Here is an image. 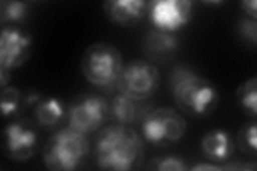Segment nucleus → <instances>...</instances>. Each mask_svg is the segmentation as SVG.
<instances>
[{
	"label": "nucleus",
	"mask_w": 257,
	"mask_h": 171,
	"mask_svg": "<svg viewBox=\"0 0 257 171\" xmlns=\"http://www.w3.org/2000/svg\"><path fill=\"white\" fill-rule=\"evenodd\" d=\"M192 171H221L222 167L215 165L214 162H199L194 166L190 167Z\"/></svg>",
	"instance_id": "nucleus-24"
},
{
	"label": "nucleus",
	"mask_w": 257,
	"mask_h": 171,
	"mask_svg": "<svg viewBox=\"0 0 257 171\" xmlns=\"http://www.w3.org/2000/svg\"><path fill=\"white\" fill-rule=\"evenodd\" d=\"M25 107V95L20 89L14 86H8L2 89L0 93V108L4 119H10L18 116Z\"/></svg>",
	"instance_id": "nucleus-17"
},
{
	"label": "nucleus",
	"mask_w": 257,
	"mask_h": 171,
	"mask_svg": "<svg viewBox=\"0 0 257 171\" xmlns=\"http://www.w3.org/2000/svg\"><path fill=\"white\" fill-rule=\"evenodd\" d=\"M236 141L244 155L252 158L257 157V124L254 119L239 128Z\"/></svg>",
	"instance_id": "nucleus-19"
},
{
	"label": "nucleus",
	"mask_w": 257,
	"mask_h": 171,
	"mask_svg": "<svg viewBox=\"0 0 257 171\" xmlns=\"http://www.w3.org/2000/svg\"><path fill=\"white\" fill-rule=\"evenodd\" d=\"M194 13L190 0H155L148 3L149 20L157 30L174 34L186 27Z\"/></svg>",
	"instance_id": "nucleus-9"
},
{
	"label": "nucleus",
	"mask_w": 257,
	"mask_h": 171,
	"mask_svg": "<svg viewBox=\"0 0 257 171\" xmlns=\"http://www.w3.org/2000/svg\"><path fill=\"white\" fill-rule=\"evenodd\" d=\"M90 154V142L85 134L70 126L56 131L46 140L43 161L48 170L73 171L82 168Z\"/></svg>",
	"instance_id": "nucleus-3"
},
{
	"label": "nucleus",
	"mask_w": 257,
	"mask_h": 171,
	"mask_svg": "<svg viewBox=\"0 0 257 171\" xmlns=\"http://www.w3.org/2000/svg\"><path fill=\"white\" fill-rule=\"evenodd\" d=\"M203 156L214 164L228 161L235 152V143L225 129L214 128L207 132L200 140Z\"/></svg>",
	"instance_id": "nucleus-12"
},
{
	"label": "nucleus",
	"mask_w": 257,
	"mask_h": 171,
	"mask_svg": "<svg viewBox=\"0 0 257 171\" xmlns=\"http://www.w3.org/2000/svg\"><path fill=\"white\" fill-rule=\"evenodd\" d=\"M109 118L117 124H132L138 118V106L121 93L115 95L109 103Z\"/></svg>",
	"instance_id": "nucleus-15"
},
{
	"label": "nucleus",
	"mask_w": 257,
	"mask_h": 171,
	"mask_svg": "<svg viewBox=\"0 0 257 171\" xmlns=\"http://www.w3.org/2000/svg\"><path fill=\"white\" fill-rule=\"evenodd\" d=\"M119 92L133 101L154 96L161 85V73L154 62L138 59L123 66L116 81Z\"/></svg>",
	"instance_id": "nucleus-5"
},
{
	"label": "nucleus",
	"mask_w": 257,
	"mask_h": 171,
	"mask_svg": "<svg viewBox=\"0 0 257 171\" xmlns=\"http://www.w3.org/2000/svg\"><path fill=\"white\" fill-rule=\"evenodd\" d=\"M147 170L152 171H186L190 169L186 159L176 155L158 156L152 158L146 166Z\"/></svg>",
	"instance_id": "nucleus-20"
},
{
	"label": "nucleus",
	"mask_w": 257,
	"mask_h": 171,
	"mask_svg": "<svg viewBox=\"0 0 257 171\" xmlns=\"http://www.w3.org/2000/svg\"><path fill=\"white\" fill-rule=\"evenodd\" d=\"M42 97L39 93H31V94H27L25 95V106H29V105H36Z\"/></svg>",
	"instance_id": "nucleus-26"
},
{
	"label": "nucleus",
	"mask_w": 257,
	"mask_h": 171,
	"mask_svg": "<svg viewBox=\"0 0 257 171\" xmlns=\"http://www.w3.org/2000/svg\"><path fill=\"white\" fill-rule=\"evenodd\" d=\"M222 170L231 171H255L257 165L255 161H228L224 166H221Z\"/></svg>",
	"instance_id": "nucleus-22"
},
{
	"label": "nucleus",
	"mask_w": 257,
	"mask_h": 171,
	"mask_svg": "<svg viewBox=\"0 0 257 171\" xmlns=\"http://www.w3.org/2000/svg\"><path fill=\"white\" fill-rule=\"evenodd\" d=\"M170 86L177 107L190 118H207L218 108V88L212 81L195 74L187 67L179 66L172 71Z\"/></svg>",
	"instance_id": "nucleus-2"
},
{
	"label": "nucleus",
	"mask_w": 257,
	"mask_h": 171,
	"mask_svg": "<svg viewBox=\"0 0 257 171\" xmlns=\"http://www.w3.org/2000/svg\"><path fill=\"white\" fill-rule=\"evenodd\" d=\"M240 8L247 18L256 20L257 19V2L256 0H243L240 4Z\"/></svg>",
	"instance_id": "nucleus-23"
},
{
	"label": "nucleus",
	"mask_w": 257,
	"mask_h": 171,
	"mask_svg": "<svg viewBox=\"0 0 257 171\" xmlns=\"http://www.w3.org/2000/svg\"><path fill=\"white\" fill-rule=\"evenodd\" d=\"M178 47L179 41L176 36L157 29L150 30L143 40V51L152 60H165Z\"/></svg>",
	"instance_id": "nucleus-14"
},
{
	"label": "nucleus",
	"mask_w": 257,
	"mask_h": 171,
	"mask_svg": "<svg viewBox=\"0 0 257 171\" xmlns=\"http://www.w3.org/2000/svg\"><path fill=\"white\" fill-rule=\"evenodd\" d=\"M94 158L102 170H140L145 160V142L127 125L110 124L101 128L94 138Z\"/></svg>",
	"instance_id": "nucleus-1"
},
{
	"label": "nucleus",
	"mask_w": 257,
	"mask_h": 171,
	"mask_svg": "<svg viewBox=\"0 0 257 171\" xmlns=\"http://www.w3.org/2000/svg\"><path fill=\"white\" fill-rule=\"evenodd\" d=\"M68 107L59 97L48 96L40 100L34 108L36 124L45 131L58 128L67 120Z\"/></svg>",
	"instance_id": "nucleus-13"
},
{
	"label": "nucleus",
	"mask_w": 257,
	"mask_h": 171,
	"mask_svg": "<svg viewBox=\"0 0 257 171\" xmlns=\"http://www.w3.org/2000/svg\"><path fill=\"white\" fill-rule=\"evenodd\" d=\"M186 133V120L171 107H158L151 110L142 123L144 139L159 148H166L180 141Z\"/></svg>",
	"instance_id": "nucleus-6"
},
{
	"label": "nucleus",
	"mask_w": 257,
	"mask_h": 171,
	"mask_svg": "<svg viewBox=\"0 0 257 171\" xmlns=\"http://www.w3.org/2000/svg\"><path fill=\"white\" fill-rule=\"evenodd\" d=\"M107 20L119 27H133L148 12V3L144 0H107L103 4Z\"/></svg>",
	"instance_id": "nucleus-11"
},
{
	"label": "nucleus",
	"mask_w": 257,
	"mask_h": 171,
	"mask_svg": "<svg viewBox=\"0 0 257 171\" xmlns=\"http://www.w3.org/2000/svg\"><path fill=\"white\" fill-rule=\"evenodd\" d=\"M235 97L238 108L247 117L255 119L257 116V77L253 76L239 85Z\"/></svg>",
	"instance_id": "nucleus-16"
},
{
	"label": "nucleus",
	"mask_w": 257,
	"mask_h": 171,
	"mask_svg": "<svg viewBox=\"0 0 257 171\" xmlns=\"http://www.w3.org/2000/svg\"><path fill=\"white\" fill-rule=\"evenodd\" d=\"M238 34L246 42L251 43L254 47L257 43V22L256 20L247 18L240 19L238 23Z\"/></svg>",
	"instance_id": "nucleus-21"
},
{
	"label": "nucleus",
	"mask_w": 257,
	"mask_h": 171,
	"mask_svg": "<svg viewBox=\"0 0 257 171\" xmlns=\"http://www.w3.org/2000/svg\"><path fill=\"white\" fill-rule=\"evenodd\" d=\"M11 81V71L0 67V88L4 89L8 87Z\"/></svg>",
	"instance_id": "nucleus-25"
},
{
	"label": "nucleus",
	"mask_w": 257,
	"mask_h": 171,
	"mask_svg": "<svg viewBox=\"0 0 257 171\" xmlns=\"http://www.w3.org/2000/svg\"><path fill=\"white\" fill-rule=\"evenodd\" d=\"M32 36L16 25H6L0 35V67L14 70L25 64L32 54Z\"/></svg>",
	"instance_id": "nucleus-10"
},
{
	"label": "nucleus",
	"mask_w": 257,
	"mask_h": 171,
	"mask_svg": "<svg viewBox=\"0 0 257 171\" xmlns=\"http://www.w3.org/2000/svg\"><path fill=\"white\" fill-rule=\"evenodd\" d=\"M108 119L109 102L100 94H79L68 107L69 126L85 135L99 131Z\"/></svg>",
	"instance_id": "nucleus-7"
},
{
	"label": "nucleus",
	"mask_w": 257,
	"mask_h": 171,
	"mask_svg": "<svg viewBox=\"0 0 257 171\" xmlns=\"http://www.w3.org/2000/svg\"><path fill=\"white\" fill-rule=\"evenodd\" d=\"M36 122L18 118L8 123L2 135V149L7 158L27 161L34 157L39 146V133Z\"/></svg>",
	"instance_id": "nucleus-8"
},
{
	"label": "nucleus",
	"mask_w": 257,
	"mask_h": 171,
	"mask_svg": "<svg viewBox=\"0 0 257 171\" xmlns=\"http://www.w3.org/2000/svg\"><path fill=\"white\" fill-rule=\"evenodd\" d=\"M30 13L28 3L3 0L0 3V23L3 26L15 25L25 22Z\"/></svg>",
	"instance_id": "nucleus-18"
},
{
	"label": "nucleus",
	"mask_w": 257,
	"mask_h": 171,
	"mask_svg": "<svg viewBox=\"0 0 257 171\" xmlns=\"http://www.w3.org/2000/svg\"><path fill=\"white\" fill-rule=\"evenodd\" d=\"M123 66L121 52L108 42L90 44L80 58V71L83 76L96 87L115 84Z\"/></svg>",
	"instance_id": "nucleus-4"
}]
</instances>
